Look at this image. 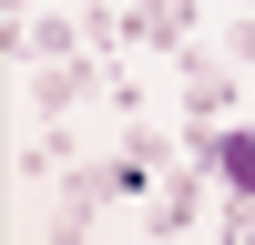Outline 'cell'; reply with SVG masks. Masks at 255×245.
Returning a JSON list of instances; mask_svg holds the SVG:
<instances>
[{
    "label": "cell",
    "mask_w": 255,
    "mask_h": 245,
    "mask_svg": "<svg viewBox=\"0 0 255 245\" xmlns=\"http://www.w3.org/2000/svg\"><path fill=\"white\" fill-rule=\"evenodd\" d=\"M20 92H31V113H92V102H113V61H102V51L31 61V72H20Z\"/></svg>",
    "instance_id": "cell-1"
},
{
    "label": "cell",
    "mask_w": 255,
    "mask_h": 245,
    "mask_svg": "<svg viewBox=\"0 0 255 245\" xmlns=\"http://www.w3.org/2000/svg\"><path fill=\"white\" fill-rule=\"evenodd\" d=\"M82 163V122L72 113H31V133L10 143V184H61Z\"/></svg>",
    "instance_id": "cell-2"
},
{
    "label": "cell",
    "mask_w": 255,
    "mask_h": 245,
    "mask_svg": "<svg viewBox=\"0 0 255 245\" xmlns=\"http://www.w3.org/2000/svg\"><path fill=\"white\" fill-rule=\"evenodd\" d=\"M0 51H10V72L92 51V41H82V0H72V10H31V20H0Z\"/></svg>",
    "instance_id": "cell-3"
},
{
    "label": "cell",
    "mask_w": 255,
    "mask_h": 245,
    "mask_svg": "<svg viewBox=\"0 0 255 245\" xmlns=\"http://www.w3.org/2000/svg\"><path fill=\"white\" fill-rule=\"evenodd\" d=\"M102 204H113V174L82 153L72 174L51 184V215H41V235H92V225H102Z\"/></svg>",
    "instance_id": "cell-4"
},
{
    "label": "cell",
    "mask_w": 255,
    "mask_h": 245,
    "mask_svg": "<svg viewBox=\"0 0 255 245\" xmlns=\"http://www.w3.org/2000/svg\"><path fill=\"white\" fill-rule=\"evenodd\" d=\"M215 174H225L235 204H255V122H225L215 133Z\"/></svg>",
    "instance_id": "cell-5"
},
{
    "label": "cell",
    "mask_w": 255,
    "mask_h": 245,
    "mask_svg": "<svg viewBox=\"0 0 255 245\" xmlns=\"http://www.w3.org/2000/svg\"><path fill=\"white\" fill-rule=\"evenodd\" d=\"M215 51L235 61V72H255V10H235V20H225V31H215Z\"/></svg>",
    "instance_id": "cell-6"
},
{
    "label": "cell",
    "mask_w": 255,
    "mask_h": 245,
    "mask_svg": "<svg viewBox=\"0 0 255 245\" xmlns=\"http://www.w3.org/2000/svg\"><path fill=\"white\" fill-rule=\"evenodd\" d=\"M163 10H184V20H194V10H204V0H163Z\"/></svg>",
    "instance_id": "cell-7"
},
{
    "label": "cell",
    "mask_w": 255,
    "mask_h": 245,
    "mask_svg": "<svg viewBox=\"0 0 255 245\" xmlns=\"http://www.w3.org/2000/svg\"><path fill=\"white\" fill-rule=\"evenodd\" d=\"M225 10H255V0H225Z\"/></svg>",
    "instance_id": "cell-8"
}]
</instances>
